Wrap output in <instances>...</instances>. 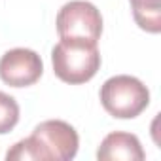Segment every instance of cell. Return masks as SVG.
Instances as JSON below:
<instances>
[{"mask_svg":"<svg viewBox=\"0 0 161 161\" xmlns=\"http://www.w3.org/2000/svg\"><path fill=\"white\" fill-rule=\"evenodd\" d=\"M59 38H82L99 42L103 34V15L87 0H70L57 14Z\"/></svg>","mask_w":161,"mask_h":161,"instance_id":"obj_4","label":"cell"},{"mask_svg":"<svg viewBox=\"0 0 161 161\" xmlns=\"http://www.w3.org/2000/svg\"><path fill=\"white\" fill-rule=\"evenodd\" d=\"M19 123V104L17 101L0 91V135L10 133L15 125Z\"/></svg>","mask_w":161,"mask_h":161,"instance_id":"obj_8","label":"cell"},{"mask_svg":"<svg viewBox=\"0 0 161 161\" xmlns=\"http://www.w3.org/2000/svg\"><path fill=\"white\" fill-rule=\"evenodd\" d=\"M55 76L64 84H86L101 68V53L97 42L82 38H61L51 49Z\"/></svg>","mask_w":161,"mask_h":161,"instance_id":"obj_2","label":"cell"},{"mask_svg":"<svg viewBox=\"0 0 161 161\" xmlns=\"http://www.w3.org/2000/svg\"><path fill=\"white\" fill-rule=\"evenodd\" d=\"M136 25L152 34L161 32V0H131Z\"/></svg>","mask_w":161,"mask_h":161,"instance_id":"obj_7","label":"cell"},{"mask_svg":"<svg viewBox=\"0 0 161 161\" xmlns=\"http://www.w3.org/2000/svg\"><path fill=\"white\" fill-rule=\"evenodd\" d=\"M101 104L112 118L133 119L148 108L150 91L135 76H112L101 87Z\"/></svg>","mask_w":161,"mask_h":161,"instance_id":"obj_3","label":"cell"},{"mask_svg":"<svg viewBox=\"0 0 161 161\" xmlns=\"http://www.w3.org/2000/svg\"><path fill=\"white\" fill-rule=\"evenodd\" d=\"M146 157L142 144L136 135L133 133H123L116 131L110 133L103 138L99 150H97V159L101 161H142Z\"/></svg>","mask_w":161,"mask_h":161,"instance_id":"obj_6","label":"cell"},{"mask_svg":"<svg viewBox=\"0 0 161 161\" xmlns=\"http://www.w3.org/2000/svg\"><path fill=\"white\" fill-rule=\"evenodd\" d=\"M80 136L76 129L63 119H47L34 127L32 135L15 142L8 161H70L76 157Z\"/></svg>","mask_w":161,"mask_h":161,"instance_id":"obj_1","label":"cell"},{"mask_svg":"<svg viewBox=\"0 0 161 161\" xmlns=\"http://www.w3.org/2000/svg\"><path fill=\"white\" fill-rule=\"evenodd\" d=\"M42 57L27 47H14L0 57V80L10 87H29L42 78Z\"/></svg>","mask_w":161,"mask_h":161,"instance_id":"obj_5","label":"cell"}]
</instances>
